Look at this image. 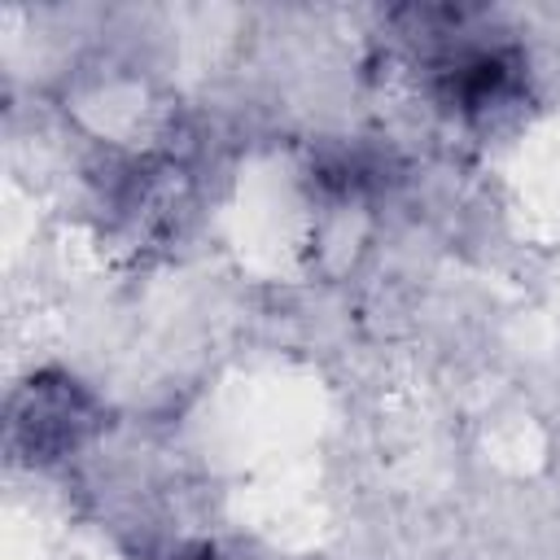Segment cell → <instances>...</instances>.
<instances>
[{
	"label": "cell",
	"mask_w": 560,
	"mask_h": 560,
	"mask_svg": "<svg viewBox=\"0 0 560 560\" xmlns=\"http://www.w3.org/2000/svg\"><path fill=\"white\" fill-rule=\"evenodd\" d=\"M197 560H214V556H210V551H201V556H197Z\"/></svg>",
	"instance_id": "cell-1"
}]
</instances>
